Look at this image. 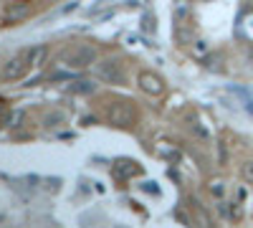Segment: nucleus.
<instances>
[{
  "instance_id": "obj_1",
  "label": "nucleus",
  "mask_w": 253,
  "mask_h": 228,
  "mask_svg": "<svg viewBox=\"0 0 253 228\" xmlns=\"http://www.w3.org/2000/svg\"><path fill=\"white\" fill-rule=\"evenodd\" d=\"M137 84H139V89H142L144 94H152V96H160V94L165 91L162 76H157V74H152V71H142V74L137 76Z\"/></svg>"
},
{
  "instance_id": "obj_2",
  "label": "nucleus",
  "mask_w": 253,
  "mask_h": 228,
  "mask_svg": "<svg viewBox=\"0 0 253 228\" xmlns=\"http://www.w3.org/2000/svg\"><path fill=\"white\" fill-rule=\"evenodd\" d=\"M109 119L114 124H119V127H126V124H132L134 112H132V107H126V104H114L109 109Z\"/></svg>"
},
{
  "instance_id": "obj_3",
  "label": "nucleus",
  "mask_w": 253,
  "mask_h": 228,
  "mask_svg": "<svg viewBox=\"0 0 253 228\" xmlns=\"http://www.w3.org/2000/svg\"><path fill=\"white\" fill-rule=\"evenodd\" d=\"M99 74L104 79H112L114 84H122L124 81V71H122V66L117 64V61H104V64L99 66Z\"/></svg>"
},
{
  "instance_id": "obj_4",
  "label": "nucleus",
  "mask_w": 253,
  "mask_h": 228,
  "mask_svg": "<svg viewBox=\"0 0 253 228\" xmlns=\"http://www.w3.org/2000/svg\"><path fill=\"white\" fill-rule=\"evenodd\" d=\"M48 46H36V48H31L28 51V56H26V61H28V66H33V69H41L48 61Z\"/></svg>"
},
{
  "instance_id": "obj_5",
  "label": "nucleus",
  "mask_w": 253,
  "mask_h": 228,
  "mask_svg": "<svg viewBox=\"0 0 253 228\" xmlns=\"http://www.w3.org/2000/svg\"><path fill=\"white\" fill-rule=\"evenodd\" d=\"M94 56H96V53H94V48L84 46V48H76V51L71 53V58H69V61H71L74 66H89L91 61H94Z\"/></svg>"
},
{
  "instance_id": "obj_6",
  "label": "nucleus",
  "mask_w": 253,
  "mask_h": 228,
  "mask_svg": "<svg viewBox=\"0 0 253 228\" xmlns=\"http://www.w3.org/2000/svg\"><path fill=\"white\" fill-rule=\"evenodd\" d=\"M26 69H28V64H26V61L23 58H13L10 61V64L5 66V79H20V76H23L26 74Z\"/></svg>"
},
{
  "instance_id": "obj_7",
  "label": "nucleus",
  "mask_w": 253,
  "mask_h": 228,
  "mask_svg": "<svg viewBox=\"0 0 253 228\" xmlns=\"http://www.w3.org/2000/svg\"><path fill=\"white\" fill-rule=\"evenodd\" d=\"M94 89H96V84H91V81H76V84H71L74 94H91Z\"/></svg>"
},
{
  "instance_id": "obj_8",
  "label": "nucleus",
  "mask_w": 253,
  "mask_h": 228,
  "mask_svg": "<svg viewBox=\"0 0 253 228\" xmlns=\"http://www.w3.org/2000/svg\"><path fill=\"white\" fill-rule=\"evenodd\" d=\"M241 173H243V178L248 180V182H253V160H248L243 168H241Z\"/></svg>"
},
{
  "instance_id": "obj_9",
  "label": "nucleus",
  "mask_w": 253,
  "mask_h": 228,
  "mask_svg": "<svg viewBox=\"0 0 253 228\" xmlns=\"http://www.w3.org/2000/svg\"><path fill=\"white\" fill-rule=\"evenodd\" d=\"M210 190H215V193L220 195V193H223V182H220V180H215V182H210Z\"/></svg>"
}]
</instances>
